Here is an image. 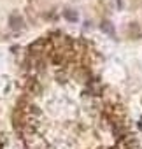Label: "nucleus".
Listing matches in <instances>:
<instances>
[{
    "label": "nucleus",
    "mask_w": 142,
    "mask_h": 149,
    "mask_svg": "<svg viewBox=\"0 0 142 149\" xmlns=\"http://www.w3.org/2000/svg\"><path fill=\"white\" fill-rule=\"evenodd\" d=\"M16 130L25 149H135L119 102L95 72L91 49L67 35L30 46Z\"/></svg>",
    "instance_id": "nucleus-1"
}]
</instances>
